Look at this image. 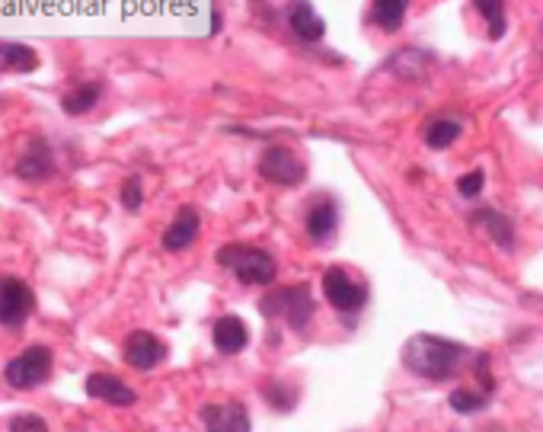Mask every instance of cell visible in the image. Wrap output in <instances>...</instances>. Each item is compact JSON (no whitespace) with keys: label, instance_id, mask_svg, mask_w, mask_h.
<instances>
[{"label":"cell","instance_id":"obj_1","mask_svg":"<svg viewBox=\"0 0 543 432\" xmlns=\"http://www.w3.org/2000/svg\"><path fill=\"white\" fill-rule=\"evenodd\" d=\"M467 359V346L444 340L435 333H416L413 340L403 346V365L413 375L425 381H448L460 372Z\"/></svg>","mask_w":543,"mask_h":432},{"label":"cell","instance_id":"obj_2","mask_svg":"<svg viewBox=\"0 0 543 432\" xmlns=\"http://www.w3.org/2000/svg\"><path fill=\"white\" fill-rule=\"evenodd\" d=\"M218 263L234 272L243 285H272L278 276L275 256L250 244H224L218 250Z\"/></svg>","mask_w":543,"mask_h":432},{"label":"cell","instance_id":"obj_3","mask_svg":"<svg viewBox=\"0 0 543 432\" xmlns=\"http://www.w3.org/2000/svg\"><path fill=\"white\" fill-rule=\"evenodd\" d=\"M259 311L266 317H285L291 330H307L310 320H314V295H310V285L298 282V285H288V288H275L266 298L259 301Z\"/></svg>","mask_w":543,"mask_h":432},{"label":"cell","instance_id":"obj_4","mask_svg":"<svg viewBox=\"0 0 543 432\" xmlns=\"http://www.w3.org/2000/svg\"><path fill=\"white\" fill-rule=\"evenodd\" d=\"M4 378H7L10 388H16V391L39 388V384H45L48 378H52V349H48V346H29V349H23L20 356L7 362Z\"/></svg>","mask_w":543,"mask_h":432},{"label":"cell","instance_id":"obj_5","mask_svg":"<svg viewBox=\"0 0 543 432\" xmlns=\"http://www.w3.org/2000/svg\"><path fill=\"white\" fill-rule=\"evenodd\" d=\"M323 295L339 314H358L368 304V285L355 282L342 266H329L323 272Z\"/></svg>","mask_w":543,"mask_h":432},{"label":"cell","instance_id":"obj_6","mask_svg":"<svg viewBox=\"0 0 543 432\" xmlns=\"http://www.w3.org/2000/svg\"><path fill=\"white\" fill-rule=\"evenodd\" d=\"M259 176L275 186H301L307 176V167L294 151L275 144V148H266V154L259 157Z\"/></svg>","mask_w":543,"mask_h":432},{"label":"cell","instance_id":"obj_7","mask_svg":"<svg viewBox=\"0 0 543 432\" xmlns=\"http://www.w3.org/2000/svg\"><path fill=\"white\" fill-rule=\"evenodd\" d=\"M32 308H36V301H32V292L23 279H0V327H23Z\"/></svg>","mask_w":543,"mask_h":432},{"label":"cell","instance_id":"obj_8","mask_svg":"<svg viewBox=\"0 0 543 432\" xmlns=\"http://www.w3.org/2000/svg\"><path fill=\"white\" fill-rule=\"evenodd\" d=\"M16 176L26 183H45L48 176H55V154L48 148L45 138H32L23 157L16 160Z\"/></svg>","mask_w":543,"mask_h":432},{"label":"cell","instance_id":"obj_9","mask_svg":"<svg viewBox=\"0 0 543 432\" xmlns=\"http://www.w3.org/2000/svg\"><path fill=\"white\" fill-rule=\"evenodd\" d=\"M163 359H167V346H163L154 333L147 330H135L125 340V362L138 372H151Z\"/></svg>","mask_w":543,"mask_h":432},{"label":"cell","instance_id":"obj_10","mask_svg":"<svg viewBox=\"0 0 543 432\" xmlns=\"http://www.w3.org/2000/svg\"><path fill=\"white\" fill-rule=\"evenodd\" d=\"M199 231H202L199 212H195L192 205H183L176 212L173 224L167 228V234H163V247H167L170 253H183L195 244V240H199Z\"/></svg>","mask_w":543,"mask_h":432},{"label":"cell","instance_id":"obj_11","mask_svg":"<svg viewBox=\"0 0 543 432\" xmlns=\"http://www.w3.org/2000/svg\"><path fill=\"white\" fill-rule=\"evenodd\" d=\"M87 394L93 400H106V404H112V407H131L138 400V394L131 391L122 378L106 375V372H93L87 378Z\"/></svg>","mask_w":543,"mask_h":432},{"label":"cell","instance_id":"obj_12","mask_svg":"<svg viewBox=\"0 0 543 432\" xmlns=\"http://www.w3.org/2000/svg\"><path fill=\"white\" fill-rule=\"evenodd\" d=\"M211 340H215V349L224 352V356H237V352H243L246 343H250V327H246L240 317L224 314V317L215 320Z\"/></svg>","mask_w":543,"mask_h":432},{"label":"cell","instance_id":"obj_13","mask_svg":"<svg viewBox=\"0 0 543 432\" xmlns=\"http://www.w3.org/2000/svg\"><path fill=\"white\" fill-rule=\"evenodd\" d=\"M307 237L314 240V244H329L339 228V205L333 199H320L310 205V212H307Z\"/></svg>","mask_w":543,"mask_h":432},{"label":"cell","instance_id":"obj_14","mask_svg":"<svg viewBox=\"0 0 543 432\" xmlns=\"http://www.w3.org/2000/svg\"><path fill=\"white\" fill-rule=\"evenodd\" d=\"M288 23H291V29L298 32L304 42H320L326 36L323 16L314 10L310 0H294V4L288 7Z\"/></svg>","mask_w":543,"mask_h":432},{"label":"cell","instance_id":"obj_15","mask_svg":"<svg viewBox=\"0 0 543 432\" xmlns=\"http://www.w3.org/2000/svg\"><path fill=\"white\" fill-rule=\"evenodd\" d=\"M470 221L476 224V228H486L502 250L515 247V224H512V218H508V215L496 212V208H480V212H476Z\"/></svg>","mask_w":543,"mask_h":432},{"label":"cell","instance_id":"obj_16","mask_svg":"<svg viewBox=\"0 0 543 432\" xmlns=\"http://www.w3.org/2000/svg\"><path fill=\"white\" fill-rule=\"evenodd\" d=\"M409 4H413V0H374L368 20L384 32H397L406 20Z\"/></svg>","mask_w":543,"mask_h":432},{"label":"cell","instance_id":"obj_17","mask_svg":"<svg viewBox=\"0 0 543 432\" xmlns=\"http://www.w3.org/2000/svg\"><path fill=\"white\" fill-rule=\"evenodd\" d=\"M460 132H464V125H460L457 119H448V116H438L432 119L429 125H425V144H429L432 151H444L451 148V144L460 138Z\"/></svg>","mask_w":543,"mask_h":432},{"label":"cell","instance_id":"obj_18","mask_svg":"<svg viewBox=\"0 0 543 432\" xmlns=\"http://www.w3.org/2000/svg\"><path fill=\"white\" fill-rule=\"evenodd\" d=\"M100 96H103V84H80L74 87L71 93H64V100H61V109L68 112V116H84V112H90L96 103H100Z\"/></svg>","mask_w":543,"mask_h":432},{"label":"cell","instance_id":"obj_19","mask_svg":"<svg viewBox=\"0 0 543 432\" xmlns=\"http://www.w3.org/2000/svg\"><path fill=\"white\" fill-rule=\"evenodd\" d=\"M476 13L486 20V29H489V39L499 42L508 29V20H505V0H473Z\"/></svg>","mask_w":543,"mask_h":432},{"label":"cell","instance_id":"obj_20","mask_svg":"<svg viewBox=\"0 0 543 432\" xmlns=\"http://www.w3.org/2000/svg\"><path fill=\"white\" fill-rule=\"evenodd\" d=\"M39 68V58L32 52L29 45H20V42H7L4 45V71H36Z\"/></svg>","mask_w":543,"mask_h":432},{"label":"cell","instance_id":"obj_21","mask_svg":"<svg viewBox=\"0 0 543 432\" xmlns=\"http://www.w3.org/2000/svg\"><path fill=\"white\" fill-rule=\"evenodd\" d=\"M489 397L492 394H486V391H470V388H457V391H451V397H448V404H451V410L454 413H480L486 404H489Z\"/></svg>","mask_w":543,"mask_h":432},{"label":"cell","instance_id":"obj_22","mask_svg":"<svg viewBox=\"0 0 543 432\" xmlns=\"http://www.w3.org/2000/svg\"><path fill=\"white\" fill-rule=\"evenodd\" d=\"M221 432H250V413H246L243 404L224 407V429Z\"/></svg>","mask_w":543,"mask_h":432},{"label":"cell","instance_id":"obj_23","mask_svg":"<svg viewBox=\"0 0 543 432\" xmlns=\"http://www.w3.org/2000/svg\"><path fill=\"white\" fill-rule=\"evenodd\" d=\"M483 183H486V173H483V170H470V173H464V176L457 180V192H460L464 199H476V196L483 192Z\"/></svg>","mask_w":543,"mask_h":432},{"label":"cell","instance_id":"obj_24","mask_svg":"<svg viewBox=\"0 0 543 432\" xmlns=\"http://www.w3.org/2000/svg\"><path fill=\"white\" fill-rule=\"evenodd\" d=\"M141 202H144L141 180L138 176H131V180H125V186H122V205L128 208V212H141Z\"/></svg>","mask_w":543,"mask_h":432},{"label":"cell","instance_id":"obj_25","mask_svg":"<svg viewBox=\"0 0 543 432\" xmlns=\"http://www.w3.org/2000/svg\"><path fill=\"white\" fill-rule=\"evenodd\" d=\"M266 400H269V404L275 407V410H291L294 404H298V394H294V391H285L282 388V384H269V388H266Z\"/></svg>","mask_w":543,"mask_h":432},{"label":"cell","instance_id":"obj_26","mask_svg":"<svg viewBox=\"0 0 543 432\" xmlns=\"http://www.w3.org/2000/svg\"><path fill=\"white\" fill-rule=\"evenodd\" d=\"M10 432H48V426L36 413H16L10 420Z\"/></svg>","mask_w":543,"mask_h":432},{"label":"cell","instance_id":"obj_27","mask_svg":"<svg viewBox=\"0 0 543 432\" xmlns=\"http://www.w3.org/2000/svg\"><path fill=\"white\" fill-rule=\"evenodd\" d=\"M202 423L208 432H221L224 429V407H218V404L202 407Z\"/></svg>","mask_w":543,"mask_h":432},{"label":"cell","instance_id":"obj_28","mask_svg":"<svg viewBox=\"0 0 543 432\" xmlns=\"http://www.w3.org/2000/svg\"><path fill=\"white\" fill-rule=\"evenodd\" d=\"M476 378H480V384H483L480 391L492 394V388H496V381H492V375H489V356H486V352H480V359H476Z\"/></svg>","mask_w":543,"mask_h":432},{"label":"cell","instance_id":"obj_29","mask_svg":"<svg viewBox=\"0 0 543 432\" xmlns=\"http://www.w3.org/2000/svg\"><path fill=\"white\" fill-rule=\"evenodd\" d=\"M0 71H4V45H0Z\"/></svg>","mask_w":543,"mask_h":432}]
</instances>
